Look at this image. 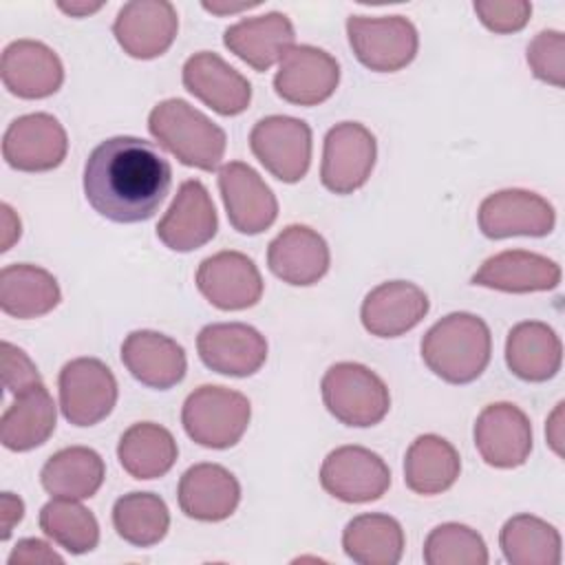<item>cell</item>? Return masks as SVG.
Segmentation results:
<instances>
[{
  "label": "cell",
  "mask_w": 565,
  "mask_h": 565,
  "mask_svg": "<svg viewBox=\"0 0 565 565\" xmlns=\"http://www.w3.org/2000/svg\"><path fill=\"white\" fill-rule=\"evenodd\" d=\"M179 446L172 433L154 422L132 424L117 444V459L132 479L163 477L177 461Z\"/></svg>",
  "instance_id": "obj_34"
},
{
  "label": "cell",
  "mask_w": 565,
  "mask_h": 565,
  "mask_svg": "<svg viewBox=\"0 0 565 565\" xmlns=\"http://www.w3.org/2000/svg\"><path fill=\"white\" fill-rule=\"evenodd\" d=\"M331 263L329 245L316 230L294 223L287 225L267 247V265L282 282L307 287L318 282Z\"/></svg>",
  "instance_id": "obj_25"
},
{
  "label": "cell",
  "mask_w": 565,
  "mask_h": 565,
  "mask_svg": "<svg viewBox=\"0 0 565 565\" xmlns=\"http://www.w3.org/2000/svg\"><path fill=\"white\" fill-rule=\"evenodd\" d=\"M121 362L143 386L166 391L177 386L188 371L183 347L159 331L139 329L126 335Z\"/></svg>",
  "instance_id": "obj_23"
},
{
  "label": "cell",
  "mask_w": 565,
  "mask_h": 565,
  "mask_svg": "<svg viewBox=\"0 0 565 565\" xmlns=\"http://www.w3.org/2000/svg\"><path fill=\"white\" fill-rule=\"evenodd\" d=\"M9 565H33V563H62V556L44 541L40 539H22L15 543V547L11 550Z\"/></svg>",
  "instance_id": "obj_42"
},
{
  "label": "cell",
  "mask_w": 565,
  "mask_h": 565,
  "mask_svg": "<svg viewBox=\"0 0 565 565\" xmlns=\"http://www.w3.org/2000/svg\"><path fill=\"white\" fill-rule=\"evenodd\" d=\"M320 486L344 503H369L391 486L386 461L364 446H340L320 466Z\"/></svg>",
  "instance_id": "obj_10"
},
{
  "label": "cell",
  "mask_w": 565,
  "mask_h": 565,
  "mask_svg": "<svg viewBox=\"0 0 565 565\" xmlns=\"http://www.w3.org/2000/svg\"><path fill=\"white\" fill-rule=\"evenodd\" d=\"M148 130L159 146L188 168L212 172L225 154V130L179 97L163 99L150 110Z\"/></svg>",
  "instance_id": "obj_3"
},
{
  "label": "cell",
  "mask_w": 565,
  "mask_h": 565,
  "mask_svg": "<svg viewBox=\"0 0 565 565\" xmlns=\"http://www.w3.org/2000/svg\"><path fill=\"white\" fill-rule=\"evenodd\" d=\"M113 525L126 543L150 547L168 534L170 512L159 494L128 492L113 505Z\"/></svg>",
  "instance_id": "obj_36"
},
{
  "label": "cell",
  "mask_w": 565,
  "mask_h": 565,
  "mask_svg": "<svg viewBox=\"0 0 565 565\" xmlns=\"http://www.w3.org/2000/svg\"><path fill=\"white\" fill-rule=\"evenodd\" d=\"M172 183L168 159L146 139L110 137L84 166V194L90 207L115 223H141L154 216Z\"/></svg>",
  "instance_id": "obj_1"
},
{
  "label": "cell",
  "mask_w": 565,
  "mask_h": 565,
  "mask_svg": "<svg viewBox=\"0 0 565 565\" xmlns=\"http://www.w3.org/2000/svg\"><path fill=\"white\" fill-rule=\"evenodd\" d=\"M62 300L55 276L38 265L15 263L0 271V307L7 316L29 320L53 311Z\"/></svg>",
  "instance_id": "obj_29"
},
{
  "label": "cell",
  "mask_w": 565,
  "mask_h": 565,
  "mask_svg": "<svg viewBox=\"0 0 565 565\" xmlns=\"http://www.w3.org/2000/svg\"><path fill=\"white\" fill-rule=\"evenodd\" d=\"M249 148L271 177L296 183L311 163V128L298 117L269 115L254 124Z\"/></svg>",
  "instance_id": "obj_8"
},
{
  "label": "cell",
  "mask_w": 565,
  "mask_h": 565,
  "mask_svg": "<svg viewBox=\"0 0 565 565\" xmlns=\"http://www.w3.org/2000/svg\"><path fill=\"white\" fill-rule=\"evenodd\" d=\"M40 530L71 554H86L99 543L95 514L77 499L55 497L40 510Z\"/></svg>",
  "instance_id": "obj_37"
},
{
  "label": "cell",
  "mask_w": 565,
  "mask_h": 565,
  "mask_svg": "<svg viewBox=\"0 0 565 565\" xmlns=\"http://www.w3.org/2000/svg\"><path fill=\"white\" fill-rule=\"evenodd\" d=\"M470 282L505 294L547 291L558 287L561 267L556 260L536 252L505 249L486 258Z\"/></svg>",
  "instance_id": "obj_27"
},
{
  "label": "cell",
  "mask_w": 565,
  "mask_h": 565,
  "mask_svg": "<svg viewBox=\"0 0 565 565\" xmlns=\"http://www.w3.org/2000/svg\"><path fill=\"white\" fill-rule=\"evenodd\" d=\"M218 190L230 225L247 236L260 234L274 225L278 201L263 177L243 161H230L218 168Z\"/></svg>",
  "instance_id": "obj_15"
},
{
  "label": "cell",
  "mask_w": 565,
  "mask_h": 565,
  "mask_svg": "<svg viewBox=\"0 0 565 565\" xmlns=\"http://www.w3.org/2000/svg\"><path fill=\"white\" fill-rule=\"evenodd\" d=\"M492 355V335L483 318L455 311L435 322L422 338L424 364L448 384L475 382Z\"/></svg>",
  "instance_id": "obj_2"
},
{
  "label": "cell",
  "mask_w": 565,
  "mask_h": 565,
  "mask_svg": "<svg viewBox=\"0 0 565 565\" xmlns=\"http://www.w3.org/2000/svg\"><path fill=\"white\" fill-rule=\"evenodd\" d=\"M428 565H486L488 547L483 536L463 523H441L424 541Z\"/></svg>",
  "instance_id": "obj_38"
},
{
  "label": "cell",
  "mask_w": 565,
  "mask_h": 565,
  "mask_svg": "<svg viewBox=\"0 0 565 565\" xmlns=\"http://www.w3.org/2000/svg\"><path fill=\"white\" fill-rule=\"evenodd\" d=\"M563 406H565L563 402L556 404V408H554V413H552V417H550V422L545 426L547 441H550V446L554 448V452L558 457L563 455Z\"/></svg>",
  "instance_id": "obj_45"
},
{
  "label": "cell",
  "mask_w": 565,
  "mask_h": 565,
  "mask_svg": "<svg viewBox=\"0 0 565 565\" xmlns=\"http://www.w3.org/2000/svg\"><path fill=\"white\" fill-rule=\"evenodd\" d=\"M106 466L99 452L86 446H68L46 459L40 483L51 497L90 499L104 483Z\"/></svg>",
  "instance_id": "obj_32"
},
{
  "label": "cell",
  "mask_w": 565,
  "mask_h": 565,
  "mask_svg": "<svg viewBox=\"0 0 565 565\" xmlns=\"http://www.w3.org/2000/svg\"><path fill=\"white\" fill-rule=\"evenodd\" d=\"M252 7H258V2H243V4H218V2H203V9L212 11V13H234V11H241V9H252Z\"/></svg>",
  "instance_id": "obj_47"
},
{
  "label": "cell",
  "mask_w": 565,
  "mask_h": 565,
  "mask_svg": "<svg viewBox=\"0 0 565 565\" xmlns=\"http://www.w3.org/2000/svg\"><path fill=\"white\" fill-rule=\"evenodd\" d=\"M477 221L481 234L494 241L510 236H547L556 225V212L541 194L508 188L481 201Z\"/></svg>",
  "instance_id": "obj_11"
},
{
  "label": "cell",
  "mask_w": 565,
  "mask_h": 565,
  "mask_svg": "<svg viewBox=\"0 0 565 565\" xmlns=\"http://www.w3.org/2000/svg\"><path fill=\"white\" fill-rule=\"evenodd\" d=\"M294 42V24L278 11L243 18L236 24H230L223 33L225 49L258 73L280 62Z\"/></svg>",
  "instance_id": "obj_26"
},
{
  "label": "cell",
  "mask_w": 565,
  "mask_h": 565,
  "mask_svg": "<svg viewBox=\"0 0 565 565\" xmlns=\"http://www.w3.org/2000/svg\"><path fill=\"white\" fill-rule=\"evenodd\" d=\"M475 446L488 466H523L532 452V424L519 406L494 402L477 415Z\"/></svg>",
  "instance_id": "obj_19"
},
{
  "label": "cell",
  "mask_w": 565,
  "mask_h": 565,
  "mask_svg": "<svg viewBox=\"0 0 565 565\" xmlns=\"http://www.w3.org/2000/svg\"><path fill=\"white\" fill-rule=\"evenodd\" d=\"M68 152L64 126L49 113H29L9 124L2 137L7 166L20 172H46L57 168Z\"/></svg>",
  "instance_id": "obj_12"
},
{
  "label": "cell",
  "mask_w": 565,
  "mask_h": 565,
  "mask_svg": "<svg viewBox=\"0 0 565 565\" xmlns=\"http://www.w3.org/2000/svg\"><path fill=\"white\" fill-rule=\"evenodd\" d=\"M57 7L64 11V13H68V15H73V18H84V15H90V13H95V11H99L102 7H104V2H57Z\"/></svg>",
  "instance_id": "obj_46"
},
{
  "label": "cell",
  "mask_w": 565,
  "mask_h": 565,
  "mask_svg": "<svg viewBox=\"0 0 565 565\" xmlns=\"http://www.w3.org/2000/svg\"><path fill=\"white\" fill-rule=\"evenodd\" d=\"M503 558L512 565H558L561 563V534L558 530L534 516L516 514L508 519L499 532Z\"/></svg>",
  "instance_id": "obj_35"
},
{
  "label": "cell",
  "mask_w": 565,
  "mask_h": 565,
  "mask_svg": "<svg viewBox=\"0 0 565 565\" xmlns=\"http://www.w3.org/2000/svg\"><path fill=\"white\" fill-rule=\"evenodd\" d=\"M0 210H2V247H0V252H7L20 238V218L13 214V210L7 203H2Z\"/></svg>",
  "instance_id": "obj_44"
},
{
  "label": "cell",
  "mask_w": 565,
  "mask_h": 565,
  "mask_svg": "<svg viewBox=\"0 0 565 565\" xmlns=\"http://www.w3.org/2000/svg\"><path fill=\"white\" fill-rule=\"evenodd\" d=\"M430 309L422 287L408 280H388L373 287L360 309V320L371 335L397 338L417 327Z\"/></svg>",
  "instance_id": "obj_22"
},
{
  "label": "cell",
  "mask_w": 565,
  "mask_h": 565,
  "mask_svg": "<svg viewBox=\"0 0 565 565\" xmlns=\"http://www.w3.org/2000/svg\"><path fill=\"white\" fill-rule=\"evenodd\" d=\"M60 411L73 426H95L106 419L117 404V380L97 358H75L66 362L57 377Z\"/></svg>",
  "instance_id": "obj_7"
},
{
  "label": "cell",
  "mask_w": 565,
  "mask_h": 565,
  "mask_svg": "<svg viewBox=\"0 0 565 565\" xmlns=\"http://www.w3.org/2000/svg\"><path fill=\"white\" fill-rule=\"evenodd\" d=\"M2 382L7 393L15 397L42 384L38 366L20 347L11 342H2Z\"/></svg>",
  "instance_id": "obj_41"
},
{
  "label": "cell",
  "mask_w": 565,
  "mask_h": 565,
  "mask_svg": "<svg viewBox=\"0 0 565 565\" xmlns=\"http://www.w3.org/2000/svg\"><path fill=\"white\" fill-rule=\"evenodd\" d=\"M340 84V64L324 49L294 44L278 64L274 88L278 97L296 106H316L327 102Z\"/></svg>",
  "instance_id": "obj_14"
},
{
  "label": "cell",
  "mask_w": 565,
  "mask_h": 565,
  "mask_svg": "<svg viewBox=\"0 0 565 565\" xmlns=\"http://www.w3.org/2000/svg\"><path fill=\"white\" fill-rule=\"evenodd\" d=\"M342 547L358 565H397L404 554V530L388 514H358L342 532Z\"/></svg>",
  "instance_id": "obj_33"
},
{
  "label": "cell",
  "mask_w": 565,
  "mask_h": 565,
  "mask_svg": "<svg viewBox=\"0 0 565 565\" xmlns=\"http://www.w3.org/2000/svg\"><path fill=\"white\" fill-rule=\"evenodd\" d=\"M179 508L194 521L216 523L234 514L241 501L238 479L218 463L190 466L177 488Z\"/></svg>",
  "instance_id": "obj_24"
},
{
  "label": "cell",
  "mask_w": 565,
  "mask_h": 565,
  "mask_svg": "<svg viewBox=\"0 0 565 565\" xmlns=\"http://www.w3.org/2000/svg\"><path fill=\"white\" fill-rule=\"evenodd\" d=\"M181 79L188 93L223 117H234L247 110L252 102V84L221 55L199 51L183 64Z\"/></svg>",
  "instance_id": "obj_20"
},
{
  "label": "cell",
  "mask_w": 565,
  "mask_h": 565,
  "mask_svg": "<svg viewBox=\"0 0 565 565\" xmlns=\"http://www.w3.org/2000/svg\"><path fill=\"white\" fill-rule=\"evenodd\" d=\"M479 22L492 33L521 31L532 15L527 0H477L472 4Z\"/></svg>",
  "instance_id": "obj_40"
},
{
  "label": "cell",
  "mask_w": 565,
  "mask_h": 565,
  "mask_svg": "<svg viewBox=\"0 0 565 565\" xmlns=\"http://www.w3.org/2000/svg\"><path fill=\"white\" fill-rule=\"evenodd\" d=\"M527 64L536 79L556 88L565 86V35L545 29L527 44Z\"/></svg>",
  "instance_id": "obj_39"
},
{
  "label": "cell",
  "mask_w": 565,
  "mask_h": 565,
  "mask_svg": "<svg viewBox=\"0 0 565 565\" xmlns=\"http://www.w3.org/2000/svg\"><path fill=\"white\" fill-rule=\"evenodd\" d=\"M249 399L227 386L203 384L194 388L181 408L183 430L203 448H232L249 426Z\"/></svg>",
  "instance_id": "obj_4"
},
{
  "label": "cell",
  "mask_w": 565,
  "mask_h": 565,
  "mask_svg": "<svg viewBox=\"0 0 565 565\" xmlns=\"http://www.w3.org/2000/svg\"><path fill=\"white\" fill-rule=\"evenodd\" d=\"M505 364L519 380L547 382L563 364L561 338L545 322H519L505 340Z\"/></svg>",
  "instance_id": "obj_28"
},
{
  "label": "cell",
  "mask_w": 565,
  "mask_h": 565,
  "mask_svg": "<svg viewBox=\"0 0 565 565\" xmlns=\"http://www.w3.org/2000/svg\"><path fill=\"white\" fill-rule=\"evenodd\" d=\"M375 157L373 132L358 121H340L324 135L320 181L333 194H351L369 181Z\"/></svg>",
  "instance_id": "obj_9"
},
{
  "label": "cell",
  "mask_w": 565,
  "mask_h": 565,
  "mask_svg": "<svg viewBox=\"0 0 565 565\" xmlns=\"http://www.w3.org/2000/svg\"><path fill=\"white\" fill-rule=\"evenodd\" d=\"M320 391L327 411L344 426H375L391 408L384 380L360 362H338L329 366L322 375Z\"/></svg>",
  "instance_id": "obj_5"
},
{
  "label": "cell",
  "mask_w": 565,
  "mask_h": 565,
  "mask_svg": "<svg viewBox=\"0 0 565 565\" xmlns=\"http://www.w3.org/2000/svg\"><path fill=\"white\" fill-rule=\"evenodd\" d=\"M24 516V503L20 497H15L13 492H2L0 497V539L7 541L13 532V527L22 521Z\"/></svg>",
  "instance_id": "obj_43"
},
{
  "label": "cell",
  "mask_w": 565,
  "mask_h": 565,
  "mask_svg": "<svg viewBox=\"0 0 565 565\" xmlns=\"http://www.w3.org/2000/svg\"><path fill=\"white\" fill-rule=\"evenodd\" d=\"M57 408L44 384L22 393L0 417V441L7 450L26 452L42 446L55 430Z\"/></svg>",
  "instance_id": "obj_30"
},
{
  "label": "cell",
  "mask_w": 565,
  "mask_h": 565,
  "mask_svg": "<svg viewBox=\"0 0 565 565\" xmlns=\"http://www.w3.org/2000/svg\"><path fill=\"white\" fill-rule=\"evenodd\" d=\"M461 472V459L455 446L439 435H419L404 457V483L417 494L446 492Z\"/></svg>",
  "instance_id": "obj_31"
},
{
  "label": "cell",
  "mask_w": 565,
  "mask_h": 565,
  "mask_svg": "<svg viewBox=\"0 0 565 565\" xmlns=\"http://www.w3.org/2000/svg\"><path fill=\"white\" fill-rule=\"evenodd\" d=\"M179 31V15L168 0L126 2L113 22V33L124 53L135 60L163 55Z\"/></svg>",
  "instance_id": "obj_17"
},
{
  "label": "cell",
  "mask_w": 565,
  "mask_h": 565,
  "mask_svg": "<svg viewBox=\"0 0 565 565\" xmlns=\"http://www.w3.org/2000/svg\"><path fill=\"white\" fill-rule=\"evenodd\" d=\"M347 35L358 62L375 73L408 66L419 49L417 29L404 15H351Z\"/></svg>",
  "instance_id": "obj_6"
},
{
  "label": "cell",
  "mask_w": 565,
  "mask_h": 565,
  "mask_svg": "<svg viewBox=\"0 0 565 565\" xmlns=\"http://www.w3.org/2000/svg\"><path fill=\"white\" fill-rule=\"evenodd\" d=\"M196 351L210 371L230 377H249L267 360V340L245 322H212L199 331Z\"/></svg>",
  "instance_id": "obj_13"
},
{
  "label": "cell",
  "mask_w": 565,
  "mask_h": 565,
  "mask_svg": "<svg viewBox=\"0 0 565 565\" xmlns=\"http://www.w3.org/2000/svg\"><path fill=\"white\" fill-rule=\"evenodd\" d=\"M196 287L216 309L241 311L260 300L265 285L249 256L225 249L201 260L196 269Z\"/></svg>",
  "instance_id": "obj_16"
},
{
  "label": "cell",
  "mask_w": 565,
  "mask_h": 565,
  "mask_svg": "<svg viewBox=\"0 0 565 565\" xmlns=\"http://www.w3.org/2000/svg\"><path fill=\"white\" fill-rule=\"evenodd\" d=\"M218 216L207 188L188 179L179 185L170 207L157 223L159 241L172 252H194L216 236Z\"/></svg>",
  "instance_id": "obj_18"
},
{
  "label": "cell",
  "mask_w": 565,
  "mask_h": 565,
  "mask_svg": "<svg viewBox=\"0 0 565 565\" xmlns=\"http://www.w3.org/2000/svg\"><path fill=\"white\" fill-rule=\"evenodd\" d=\"M4 88L20 99H44L60 90L64 66L57 53L38 40H15L4 46L0 60Z\"/></svg>",
  "instance_id": "obj_21"
}]
</instances>
